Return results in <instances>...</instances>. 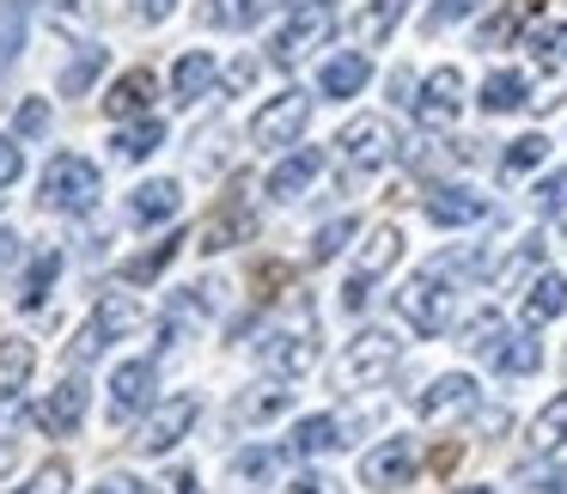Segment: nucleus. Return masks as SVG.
<instances>
[{"instance_id": "5", "label": "nucleus", "mask_w": 567, "mask_h": 494, "mask_svg": "<svg viewBox=\"0 0 567 494\" xmlns=\"http://www.w3.org/2000/svg\"><path fill=\"white\" fill-rule=\"evenodd\" d=\"M396 311H403L409 323H415L421 336H440L445 318H452V294H445V275L440 269H421L403 281V294H396Z\"/></svg>"}, {"instance_id": "26", "label": "nucleus", "mask_w": 567, "mask_h": 494, "mask_svg": "<svg viewBox=\"0 0 567 494\" xmlns=\"http://www.w3.org/2000/svg\"><path fill=\"white\" fill-rule=\"evenodd\" d=\"M561 311H567V281L561 275H537V281L525 287V323L537 330V323L561 318Z\"/></svg>"}, {"instance_id": "14", "label": "nucleus", "mask_w": 567, "mask_h": 494, "mask_svg": "<svg viewBox=\"0 0 567 494\" xmlns=\"http://www.w3.org/2000/svg\"><path fill=\"white\" fill-rule=\"evenodd\" d=\"M488 214H494V202L482 196V189H470V184H445V189L427 196V220L433 226H476V220H488Z\"/></svg>"}, {"instance_id": "36", "label": "nucleus", "mask_w": 567, "mask_h": 494, "mask_svg": "<svg viewBox=\"0 0 567 494\" xmlns=\"http://www.w3.org/2000/svg\"><path fill=\"white\" fill-rule=\"evenodd\" d=\"M543 159H549V141H543V135H518L513 147L501 153V172L506 177H525V172H537Z\"/></svg>"}, {"instance_id": "19", "label": "nucleus", "mask_w": 567, "mask_h": 494, "mask_svg": "<svg viewBox=\"0 0 567 494\" xmlns=\"http://www.w3.org/2000/svg\"><path fill=\"white\" fill-rule=\"evenodd\" d=\"M367 80H372L367 50H342V55H330V62H323L318 86H323V99H354V92L367 86Z\"/></svg>"}, {"instance_id": "33", "label": "nucleus", "mask_w": 567, "mask_h": 494, "mask_svg": "<svg viewBox=\"0 0 567 494\" xmlns=\"http://www.w3.org/2000/svg\"><path fill=\"white\" fill-rule=\"evenodd\" d=\"M184 245H189V238H184V233H172L165 245H153V250H141V257H128V263H123V281H135V287H141V281H159L165 263H172Z\"/></svg>"}, {"instance_id": "42", "label": "nucleus", "mask_w": 567, "mask_h": 494, "mask_svg": "<svg viewBox=\"0 0 567 494\" xmlns=\"http://www.w3.org/2000/svg\"><path fill=\"white\" fill-rule=\"evenodd\" d=\"M104 348H111V330H104V323H99V318H92V323H86V330H80V336H74V348H68V360H74V367H86V360H92V354H104Z\"/></svg>"}, {"instance_id": "15", "label": "nucleus", "mask_w": 567, "mask_h": 494, "mask_svg": "<svg viewBox=\"0 0 567 494\" xmlns=\"http://www.w3.org/2000/svg\"><path fill=\"white\" fill-rule=\"evenodd\" d=\"M257 233V214L245 208V202H226L214 220L196 226V250H226V245H245V238Z\"/></svg>"}, {"instance_id": "48", "label": "nucleus", "mask_w": 567, "mask_h": 494, "mask_svg": "<svg viewBox=\"0 0 567 494\" xmlns=\"http://www.w3.org/2000/svg\"><path fill=\"white\" fill-rule=\"evenodd\" d=\"M196 19H202V25H245V19H238V7H226V0H202Z\"/></svg>"}, {"instance_id": "17", "label": "nucleus", "mask_w": 567, "mask_h": 494, "mask_svg": "<svg viewBox=\"0 0 567 494\" xmlns=\"http://www.w3.org/2000/svg\"><path fill=\"white\" fill-rule=\"evenodd\" d=\"M153 92H159V80L147 74V68H128L123 80H116L111 92H104V111L116 116V123H128V116H147V104H153Z\"/></svg>"}, {"instance_id": "11", "label": "nucleus", "mask_w": 567, "mask_h": 494, "mask_svg": "<svg viewBox=\"0 0 567 494\" xmlns=\"http://www.w3.org/2000/svg\"><path fill=\"white\" fill-rule=\"evenodd\" d=\"M457 111H464V74H457V68H433V74L421 80V99H415L421 128H452Z\"/></svg>"}, {"instance_id": "16", "label": "nucleus", "mask_w": 567, "mask_h": 494, "mask_svg": "<svg viewBox=\"0 0 567 494\" xmlns=\"http://www.w3.org/2000/svg\"><path fill=\"white\" fill-rule=\"evenodd\" d=\"M318 172H323V153H318V147H293V153H287V159L269 172V196H275V202L306 196L311 177H318Z\"/></svg>"}, {"instance_id": "55", "label": "nucleus", "mask_w": 567, "mask_h": 494, "mask_svg": "<svg viewBox=\"0 0 567 494\" xmlns=\"http://www.w3.org/2000/svg\"><path fill=\"white\" fill-rule=\"evenodd\" d=\"M165 488H172V494H196V470H172V476H165Z\"/></svg>"}, {"instance_id": "50", "label": "nucleus", "mask_w": 567, "mask_h": 494, "mask_svg": "<svg viewBox=\"0 0 567 494\" xmlns=\"http://www.w3.org/2000/svg\"><path fill=\"white\" fill-rule=\"evenodd\" d=\"M92 494H153V488H147V482H135V476H123V470H116V476H104Z\"/></svg>"}, {"instance_id": "30", "label": "nucleus", "mask_w": 567, "mask_h": 494, "mask_svg": "<svg viewBox=\"0 0 567 494\" xmlns=\"http://www.w3.org/2000/svg\"><path fill=\"white\" fill-rule=\"evenodd\" d=\"M561 440H567V391H555L549 403L537 409V421H530L525 445H530V452H555Z\"/></svg>"}, {"instance_id": "28", "label": "nucleus", "mask_w": 567, "mask_h": 494, "mask_svg": "<svg viewBox=\"0 0 567 494\" xmlns=\"http://www.w3.org/2000/svg\"><path fill=\"white\" fill-rule=\"evenodd\" d=\"M55 275H62V257H55V250H38L31 269H25V287H19V311H43V306H50Z\"/></svg>"}, {"instance_id": "43", "label": "nucleus", "mask_w": 567, "mask_h": 494, "mask_svg": "<svg viewBox=\"0 0 567 494\" xmlns=\"http://www.w3.org/2000/svg\"><path fill=\"white\" fill-rule=\"evenodd\" d=\"M476 7H482V0H433L421 25H427V31H445V25H457V19H470Z\"/></svg>"}, {"instance_id": "31", "label": "nucleus", "mask_w": 567, "mask_h": 494, "mask_svg": "<svg viewBox=\"0 0 567 494\" xmlns=\"http://www.w3.org/2000/svg\"><path fill=\"white\" fill-rule=\"evenodd\" d=\"M482 111H488V116H513V111H525V80H518V74H488V80H482Z\"/></svg>"}, {"instance_id": "2", "label": "nucleus", "mask_w": 567, "mask_h": 494, "mask_svg": "<svg viewBox=\"0 0 567 494\" xmlns=\"http://www.w3.org/2000/svg\"><path fill=\"white\" fill-rule=\"evenodd\" d=\"M38 202L50 214H86L92 202H99V165L80 159V153L50 159V172H43V184H38Z\"/></svg>"}, {"instance_id": "54", "label": "nucleus", "mask_w": 567, "mask_h": 494, "mask_svg": "<svg viewBox=\"0 0 567 494\" xmlns=\"http://www.w3.org/2000/svg\"><path fill=\"white\" fill-rule=\"evenodd\" d=\"M172 7H177V0H141V19H147V25H165Z\"/></svg>"}, {"instance_id": "35", "label": "nucleus", "mask_w": 567, "mask_h": 494, "mask_svg": "<svg viewBox=\"0 0 567 494\" xmlns=\"http://www.w3.org/2000/svg\"><path fill=\"white\" fill-rule=\"evenodd\" d=\"M104 62H111V50H104V43H86V50H80V62L62 74V99H80V92L104 74Z\"/></svg>"}, {"instance_id": "44", "label": "nucleus", "mask_w": 567, "mask_h": 494, "mask_svg": "<svg viewBox=\"0 0 567 494\" xmlns=\"http://www.w3.org/2000/svg\"><path fill=\"white\" fill-rule=\"evenodd\" d=\"M513 31H518V19L501 7V13H494L488 25H482V38H476V43H482V50H501V43H513Z\"/></svg>"}, {"instance_id": "49", "label": "nucleus", "mask_w": 567, "mask_h": 494, "mask_svg": "<svg viewBox=\"0 0 567 494\" xmlns=\"http://www.w3.org/2000/svg\"><path fill=\"white\" fill-rule=\"evenodd\" d=\"M257 86V62H250V55H238L233 68H226V92H250Z\"/></svg>"}, {"instance_id": "7", "label": "nucleus", "mask_w": 567, "mask_h": 494, "mask_svg": "<svg viewBox=\"0 0 567 494\" xmlns=\"http://www.w3.org/2000/svg\"><path fill=\"white\" fill-rule=\"evenodd\" d=\"M360 482H367V488H379V494L409 488V482H415V440H403V433L379 440L367 457H360Z\"/></svg>"}, {"instance_id": "3", "label": "nucleus", "mask_w": 567, "mask_h": 494, "mask_svg": "<svg viewBox=\"0 0 567 494\" xmlns=\"http://www.w3.org/2000/svg\"><path fill=\"white\" fill-rule=\"evenodd\" d=\"M336 31V13L323 7V0H311V7H299L293 19H287L281 31H275V43H269V62L275 68H293V62H306L311 50H318L323 38Z\"/></svg>"}, {"instance_id": "47", "label": "nucleus", "mask_w": 567, "mask_h": 494, "mask_svg": "<svg viewBox=\"0 0 567 494\" xmlns=\"http://www.w3.org/2000/svg\"><path fill=\"white\" fill-rule=\"evenodd\" d=\"M43 128H50V104L25 99V104H19V135H43Z\"/></svg>"}, {"instance_id": "18", "label": "nucleus", "mask_w": 567, "mask_h": 494, "mask_svg": "<svg viewBox=\"0 0 567 494\" xmlns=\"http://www.w3.org/2000/svg\"><path fill=\"white\" fill-rule=\"evenodd\" d=\"M287 409H293V391H287V384H250L233 403V421L238 428H262V421H281Z\"/></svg>"}, {"instance_id": "6", "label": "nucleus", "mask_w": 567, "mask_h": 494, "mask_svg": "<svg viewBox=\"0 0 567 494\" xmlns=\"http://www.w3.org/2000/svg\"><path fill=\"white\" fill-rule=\"evenodd\" d=\"M306 116H311V99L293 86V92L269 99L257 116H250V141H257V147H293L299 128H306Z\"/></svg>"}, {"instance_id": "8", "label": "nucleus", "mask_w": 567, "mask_h": 494, "mask_svg": "<svg viewBox=\"0 0 567 494\" xmlns=\"http://www.w3.org/2000/svg\"><path fill=\"white\" fill-rule=\"evenodd\" d=\"M342 159L354 165V172H379V165H391L396 159V135H391V123L384 116H354V123L342 128Z\"/></svg>"}, {"instance_id": "21", "label": "nucleus", "mask_w": 567, "mask_h": 494, "mask_svg": "<svg viewBox=\"0 0 567 494\" xmlns=\"http://www.w3.org/2000/svg\"><path fill=\"white\" fill-rule=\"evenodd\" d=\"M147 391H153V360H128V367H116V379H111V415L116 421L135 415V409L147 403Z\"/></svg>"}, {"instance_id": "22", "label": "nucleus", "mask_w": 567, "mask_h": 494, "mask_svg": "<svg viewBox=\"0 0 567 494\" xmlns=\"http://www.w3.org/2000/svg\"><path fill=\"white\" fill-rule=\"evenodd\" d=\"M177 208H184V189H177L172 177H153V184H141V189H135V202H128V214H135L141 226L172 220Z\"/></svg>"}, {"instance_id": "56", "label": "nucleus", "mask_w": 567, "mask_h": 494, "mask_svg": "<svg viewBox=\"0 0 567 494\" xmlns=\"http://www.w3.org/2000/svg\"><path fill=\"white\" fill-rule=\"evenodd\" d=\"M506 13H513L518 25H525V19H537V13H543V0H506Z\"/></svg>"}, {"instance_id": "46", "label": "nucleus", "mask_w": 567, "mask_h": 494, "mask_svg": "<svg viewBox=\"0 0 567 494\" xmlns=\"http://www.w3.org/2000/svg\"><path fill=\"white\" fill-rule=\"evenodd\" d=\"M19 172H25V153H19V141L0 135V189H13Z\"/></svg>"}, {"instance_id": "1", "label": "nucleus", "mask_w": 567, "mask_h": 494, "mask_svg": "<svg viewBox=\"0 0 567 494\" xmlns=\"http://www.w3.org/2000/svg\"><path fill=\"white\" fill-rule=\"evenodd\" d=\"M396 360H403V342H396L391 330H360L354 342L342 348V360H336V384H342V391L384 384L396 372Z\"/></svg>"}, {"instance_id": "37", "label": "nucleus", "mask_w": 567, "mask_h": 494, "mask_svg": "<svg viewBox=\"0 0 567 494\" xmlns=\"http://www.w3.org/2000/svg\"><path fill=\"white\" fill-rule=\"evenodd\" d=\"M275 470H281V452H269V445H250V452L233 457V476L238 482H269Z\"/></svg>"}, {"instance_id": "32", "label": "nucleus", "mask_w": 567, "mask_h": 494, "mask_svg": "<svg viewBox=\"0 0 567 494\" xmlns=\"http://www.w3.org/2000/svg\"><path fill=\"white\" fill-rule=\"evenodd\" d=\"M159 141H165V123H159V116H141L135 128H123V135H116V159L141 165L147 153H159Z\"/></svg>"}, {"instance_id": "23", "label": "nucleus", "mask_w": 567, "mask_h": 494, "mask_svg": "<svg viewBox=\"0 0 567 494\" xmlns=\"http://www.w3.org/2000/svg\"><path fill=\"white\" fill-rule=\"evenodd\" d=\"M488 367L506 372V379H525V372L543 367V342L537 336H501V342L488 348Z\"/></svg>"}, {"instance_id": "13", "label": "nucleus", "mask_w": 567, "mask_h": 494, "mask_svg": "<svg viewBox=\"0 0 567 494\" xmlns=\"http://www.w3.org/2000/svg\"><path fill=\"white\" fill-rule=\"evenodd\" d=\"M86 403H92V384L86 379H68V384H55V391L31 409V421H38L43 433H74L80 415H86Z\"/></svg>"}, {"instance_id": "29", "label": "nucleus", "mask_w": 567, "mask_h": 494, "mask_svg": "<svg viewBox=\"0 0 567 494\" xmlns=\"http://www.w3.org/2000/svg\"><path fill=\"white\" fill-rule=\"evenodd\" d=\"M92 318H99L104 330H111V342H116V336H135V330H147V306H141V299H128V294H104Z\"/></svg>"}, {"instance_id": "20", "label": "nucleus", "mask_w": 567, "mask_h": 494, "mask_svg": "<svg viewBox=\"0 0 567 494\" xmlns=\"http://www.w3.org/2000/svg\"><path fill=\"white\" fill-rule=\"evenodd\" d=\"M214 55L208 50H189V55H177V68H172V99L177 104H196V99H208L214 92Z\"/></svg>"}, {"instance_id": "10", "label": "nucleus", "mask_w": 567, "mask_h": 494, "mask_svg": "<svg viewBox=\"0 0 567 494\" xmlns=\"http://www.w3.org/2000/svg\"><path fill=\"white\" fill-rule=\"evenodd\" d=\"M257 354H262V367H269L275 379H299V372H311V360H318V330H311V311L299 318V330H275Z\"/></svg>"}, {"instance_id": "12", "label": "nucleus", "mask_w": 567, "mask_h": 494, "mask_svg": "<svg viewBox=\"0 0 567 494\" xmlns=\"http://www.w3.org/2000/svg\"><path fill=\"white\" fill-rule=\"evenodd\" d=\"M464 409H476V379H470V372H440V379L415 397L421 421H452V415H464Z\"/></svg>"}, {"instance_id": "45", "label": "nucleus", "mask_w": 567, "mask_h": 494, "mask_svg": "<svg viewBox=\"0 0 567 494\" xmlns=\"http://www.w3.org/2000/svg\"><path fill=\"white\" fill-rule=\"evenodd\" d=\"M537 208L543 214H561L567 208V172H555V177H543V184H537Z\"/></svg>"}, {"instance_id": "52", "label": "nucleus", "mask_w": 567, "mask_h": 494, "mask_svg": "<svg viewBox=\"0 0 567 494\" xmlns=\"http://www.w3.org/2000/svg\"><path fill=\"white\" fill-rule=\"evenodd\" d=\"M530 494H567V470H543V476L530 482Z\"/></svg>"}, {"instance_id": "38", "label": "nucleus", "mask_w": 567, "mask_h": 494, "mask_svg": "<svg viewBox=\"0 0 567 494\" xmlns=\"http://www.w3.org/2000/svg\"><path fill=\"white\" fill-rule=\"evenodd\" d=\"M19 43H25V7H0V74L13 68Z\"/></svg>"}, {"instance_id": "25", "label": "nucleus", "mask_w": 567, "mask_h": 494, "mask_svg": "<svg viewBox=\"0 0 567 494\" xmlns=\"http://www.w3.org/2000/svg\"><path fill=\"white\" fill-rule=\"evenodd\" d=\"M31 367H38V348H31L25 336H0V397L25 391Z\"/></svg>"}, {"instance_id": "40", "label": "nucleus", "mask_w": 567, "mask_h": 494, "mask_svg": "<svg viewBox=\"0 0 567 494\" xmlns=\"http://www.w3.org/2000/svg\"><path fill=\"white\" fill-rule=\"evenodd\" d=\"M348 238H354V220H348V214H342V220H330V226H323L318 238H311V263H330L336 250L348 245Z\"/></svg>"}, {"instance_id": "51", "label": "nucleus", "mask_w": 567, "mask_h": 494, "mask_svg": "<svg viewBox=\"0 0 567 494\" xmlns=\"http://www.w3.org/2000/svg\"><path fill=\"white\" fill-rule=\"evenodd\" d=\"M287 494H336V482L330 476H311V470H306V476L287 482Z\"/></svg>"}, {"instance_id": "9", "label": "nucleus", "mask_w": 567, "mask_h": 494, "mask_svg": "<svg viewBox=\"0 0 567 494\" xmlns=\"http://www.w3.org/2000/svg\"><path fill=\"white\" fill-rule=\"evenodd\" d=\"M196 415H202V403H196L189 391L165 397V403L153 409L147 421H141V440H135V445H141V452H153V457H159V452H172V445L184 440L189 428H196Z\"/></svg>"}, {"instance_id": "24", "label": "nucleus", "mask_w": 567, "mask_h": 494, "mask_svg": "<svg viewBox=\"0 0 567 494\" xmlns=\"http://www.w3.org/2000/svg\"><path fill=\"white\" fill-rule=\"evenodd\" d=\"M342 445V421L336 415H306L293 428V440H287V452L293 457H323V452H336Z\"/></svg>"}, {"instance_id": "58", "label": "nucleus", "mask_w": 567, "mask_h": 494, "mask_svg": "<svg viewBox=\"0 0 567 494\" xmlns=\"http://www.w3.org/2000/svg\"><path fill=\"white\" fill-rule=\"evenodd\" d=\"M13 457H19V445H13V440H0V476L13 470Z\"/></svg>"}, {"instance_id": "59", "label": "nucleus", "mask_w": 567, "mask_h": 494, "mask_svg": "<svg viewBox=\"0 0 567 494\" xmlns=\"http://www.w3.org/2000/svg\"><path fill=\"white\" fill-rule=\"evenodd\" d=\"M457 494H494V488H457Z\"/></svg>"}, {"instance_id": "41", "label": "nucleus", "mask_w": 567, "mask_h": 494, "mask_svg": "<svg viewBox=\"0 0 567 494\" xmlns=\"http://www.w3.org/2000/svg\"><path fill=\"white\" fill-rule=\"evenodd\" d=\"M68 482H74V470H68L62 457H50V464H43L38 476H31L25 488H19V494H68Z\"/></svg>"}, {"instance_id": "57", "label": "nucleus", "mask_w": 567, "mask_h": 494, "mask_svg": "<svg viewBox=\"0 0 567 494\" xmlns=\"http://www.w3.org/2000/svg\"><path fill=\"white\" fill-rule=\"evenodd\" d=\"M409 86H415V80H409V74H403V68H396V74H391V99H396V104H403V99H409ZM409 104H415V99H409Z\"/></svg>"}, {"instance_id": "39", "label": "nucleus", "mask_w": 567, "mask_h": 494, "mask_svg": "<svg viewBox=\"0 0 567 494\" xmlns=\"http://www.w3.org/2000/svg\"><path fill=\"white\" fill-rule=\"evenodd\" d=\"M501 311H476V318L464 323V348H476V354H488L494 342H501Z\"/></svg>"}, {"instance_id": "4", "label": "nucleus", "mask_w": 567, "mask_h": 494, "mask_svg": "<svg viewBox=\"0 0 567 494\" xmlns=\"http://www.w3.org/2000/svg\"><path fill=\"white\" fill-rule=\"evenodd\" d=\"M396 257H403V233H396L391 220H384V226H372V233H367V245H360V257H354V275H348V287H342V306H348V311H360V306H367V287L379 281V275L391 269Z\"/></svg>"}, {"instance_id": "53", "label": "nucleus", "mask_w": 567, "mask_h": 494, "mask_svg": "<svg viewBox=\"0 0 567 494\" xmlns=\"http://www.w3.org/2000/svg\"><path fill=\"white\" fill-rule=\"evenodd\" d=\"M19 263V233L13 226H0V269H13Z\"/></svg>"}, {"instance_id": "34", "label": "nucleus", "mask_w": 567, "mask_h": 494, "mask_svg": "<svg viewBox=\"0 0 567 494\" xmlns=\"http://www.w3.org/2000/svg\"><path fill=\"white\" fill-rule=\"evenodd\" d=\"M530 62H537L543 74H561V68H567V25L530 31Z\"/></svg>"}, {"instance_id": "27", "label": "nucleus", "mask_w": 567, "mask_h": 494, "mask_svg": "<svg viewBox=\"0 0 567 494\" xmlns=\"http://www.w3.org/2000/svg\"><path fill=\"white\" fill-rule=\"evenodd\" d=\"M396 19H403V0H367V7L348 19V31H354V43H384L396 31Z\"/></svg>"}]
</instances>
